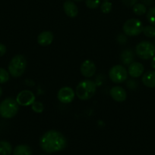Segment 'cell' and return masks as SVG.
<instances>
[{
  "label": "cell",
  "mask_w": 155,
  "mask_h": 155,
  "mask_svg": "<svg viewBox=\"0 0 155 155\" xmlns=\"http://www.w3.org/2000/svg\"><path fill=\"white\" fill-rule=\"evenodd\" d=\"M73 1H75V2H81L83 0H73Z\"/></svg>",
  "instance_id": "obj_32"
},
{
  "label": "cell",
  "mask_w": 155,
  "mask_h": 155,
  "mask_svg": "<svg viewBox=\"0 0 155 155\" xmlns=\"http://www.w3.org/2000/svg\"><path fill=\"white\" fill-rule=\"evenodd\" d=\"M74 95H75V93L74 90L71 88L65 86L59 89L57 93V98L61 103L68 104L74 100Z\"/></svg>",
  "instance_id": "obj_9"
},
{
  "label": "cell",
  "mask_w": 155,
  "mask_h": 155,
  "mask_svg": "<svg viewBox=\"0 0 155 155\" xmlns=\"http://www.w3.org/2000/svg\"><path fill=\"white\" fill-rule=\"evenodd\" d=\"M109 95L114 101L117 102H123L126 100L127 93L126 91L121 86H114L109 91Z\"/></svg>",
  "instance_id": "obj_11"
},
{
  "label": "cell",
  "mask_w": 155,
  "mask_h": 155,
  "mask_svg": "<svg viewBox=\"0 0 155 155\" xmlns=\"http://www.w3.org/2000/svg\"><path fill=\"white\" fill-rule=\"evenodd\" d=\"M122 29L125 35L126 36H136L142 33L144 25L140 20L132 18L125 22Z\"/></svg>",
  "instance_id": "obj_6"
},
{
  "label": "cell",
  "mask_w": 155,
  "mask_h": 155,
  "mask_svg": "<svg viewBox=\"0 0 155 155\" xmlns=\"http://www.w3.org/2000/svg\"><path fill=\"white\" fill-rule=\"evenodd\" d=\"M96 71H97V68H96L95 64L91 60H85L81 65V74L86 78L92 77L95 74Z\"/></svg>",
  "instance_id": "obj_10"
},
{
  "label": "cell",
  "mask_w": 155,
  "mask_h": 155,
  "mask_svg": "<svg viewBox=\"0 0 155 155\" xmlns=\"http://www.w3.org/2000/svg\"><path fill=\"white\" fill-rule=\"evenodd\" d=\"M31 108L35 113L36 114H41L44 110V106L43 103L40 101H35L33 104H31Z\"/></svg>",
  "instance_id": "obj_24"
},
{
  "label": "cell",
  "mask_w": 155,
  "mask_h": 155,
  "mask_svg": "<svg viewBox=\"0 0 155 155\" xmlns=\"http://www.w3.org/2000/svg\"><path fill=\"white\" fill-rule=\"evenodd\" d=\"M12 153V145L7 141H0V155H10Z\"/></svg>",
  "instance_id": "obj_18"
},
{
  "label": "cell",
  "mask_w": 155,
  "mask_h": 155,
  "mask_svg": "<svg viewBox=\"0 0 155 155\" xmlns=\"http://www.w3.org/2000/svg\"><path fill=\"white\" fill-rule=\"evenodd\" d=\"M10 74L4 68H0V84L6 83L9 80Z\"/></svg>",
  "instance_id": "obj_21"
},
{
  "label": "cell",
  "mask_w": 155,
  "mask_h": 155,
  "mask_svg": "<svg viewBox=\"0 0 155 155\" xmlns=\"http://www.w3.org/2000/svg\"><path fill=\"white\" fill-rule=\"evenodd\" d=\"M96 89L97 87L94 81L91 80H84L78 84L75 94L80 100L86 101L94 96Z\"/></svg>",
  "instance_id": "obj_2"
},
{
  "label": "cell",
  "mask_w": 155,
  "mask_h": 155,
  "mask_svg": "<svg viewBox=\"0 0 155 155\" xmlns=\"http://www.w3.org/2000/svg\"><path fill=\"white\" fill-rule=\"evenodd\" d=\"M147 19L151 25L155 27V7H152L147 11Z\"/></svg>",
  "instance_id": "obj_22"
},
{
  "label": "cell",
  "mask_w": 155,
  "mask_h": 155,
  "mask_svg": "<svg viewBox=\"0 0 155 155\" xmlns=\"http://www.w3.org/2000/svg\"><path fill=\"white\" fill-rule=\"evenodd\" d=\"M123 4L128 7H132L135 3H137L138 0H122Z\"/></svg>",
  "instance_id": "obj_26"
},
{
  "label": "cell",
  "mask_w": 155,
  "mask_h": 155,
  "mask_svg": "<svg viewBox=\"0 0 155 155\" xmlns=\"http://www.w3.org/2000/svg\"><path fill=\"white\" fill-rule=\"evenodd\" d=\"M2 88L0 87V97L2 96Z\"/></svg>",
  "instance_id": "obj_31"
},
{
  "label": "cell",
  "mask_w": 155,
  "mask_h": 155,
  "mask_svg": "<svg viewBox=\"0 0 155 155\" xmlns=\"http://www.w3.org/2000/svg\"><path fill=\"white\" fill-rule=\"evenodd\" d=\"M53 33L50 31H43L38 35L37 42L41 46H47L53 42Z\"/></svg>",
  "instance_id": "obj_13"
},
{
  "label": "cell",
  "mask_w": 155,
  "mask_h": 155,
  "mask_svg": "<svg viewBox=\"0 0 155 155\" xmlns=\"http://www.w3.org/2000/svg\"><path fill=\"white\" fill-rule=\"evenodd\" d=\"M151 59L152 60H151V63H150V65H151V68L155 71V55L153 56Z\"/></svg>",
  "instance_id": "obj_30"
},
{
  "label": "cell",
  "mask_w": 155,
  "mask_h": 155,
  "mask_svg": "<svg viewBox=\"0 0 155 155\" xmlns=\"http://www.w3.org/2000/svg\"><path fill=\"white\" fill-rule=\"evenodd\" d=\"M19 107L16 100L7 98L0 103V116L5 119L14 117L18 114Z\"/></svg>",
  "instance_id": "obj_4"
},
{
  "label": "cell",
  "mask_w": 155,
  "mask_h": 155,
  "mask_svg": "<svg viewBox=\"0 0 155 155\" xmlns=\"http://www.w3.org/2000/svg\"><path fill=\"white\" fill-rule=\"evenodd\" d=\"M143 4L146 5H151L153 2V0H141Z\"/></svg>",
  "instance_id": "obj_29"
},
{
  "label": "cell",
  "mask_w": 155,
  "mask_h": 155,
  "mask_svg": "<svg viewBox=\"0 0 155 155\" xmlns=\"http://www.w3.org/2000/svg\"><path fill=\"white\" fill-rule=\"evenodd\" d=\"M63 9L65 15L69 18H75L78 14V8L75 3L72 1L67 0L63 4Z\"/></svg>",
  "instance_id": "obj_14"
},
{
  "label": "cell",
  "mask_w": 155,
  "mask_h": 155,
  "mask_svg": "<svg viewBox=\"0 0 155 155\" xmlns=\"http://www.w3.org/2000/svg\"><path fill=\"white\" fill-rule=\"evenodd\" d=\"M154 45H155V40H154Z\"/></svg>",
  "instance_id": "obj_34"
},
{
  "label": "cell",
  "mask_w": 155,
  "mask_h": 155,
  "mask_svg": "<svg viewBox=\"0 0 155 155\" xmlns=\"http://www.w3.org/2000/svg\"><path fill=\"white\" fill-rule=\"evenodd\" d=\"M122 62L123 64L128 65L129 66L130 64L134 62V54L133 51L130 49H126L122 52L120 55Z\"/></svg>",
  "instance_id": "obj_16"
},
{
  "label": "cell",
  "mask_w": 155,
  "mask_h": 155,
  "mask_svg": "<svg viewBox=\"0 0 155 155\" xmlns=\"http://www.w3.org/2000/svg\"><path fill=\"white\" fill-rule=\"evenodd\" d=\"M132 10L136 15L142 16L147 12V8H146L145 5H144L143 3H135L132 6Z\"/></svg>",
  "instance_id": "obj_19"
},
{
  "label": "cell",
  "mask_w": 155,
  "mask_h": 155,
  "mask_svg": "<svg viewBox=\"0 0 155 155\" xmlns=\"http://www.w3.org/2000/svg\"><path fill=\"white\" fill-rule=\"evenodd\" d=\"M135 52L142 60H149L155 55V45L149 41H141L136 45Z\"/></svg>",
  "instance_id": "obj_5"
},
{
  "label": "cell",
  "mask_w": 155,
  "mask_h": 155,
  "mask_svg": "<svg viewBox=\"0 0 155 155\" xmlns=\"http://www.w3.org/2000/svg\"><path fill=\"white\" fill-rule=\"evenodd\" d=\"M40 145L43 151L52 154L65 149L67 145V141L60 132L51 130L46 132L41 136Z\"/></svg>",
  "instance_id": "obj_1"
},
{
  "label": "cell",
  "mask_w": 155,
  "mask_h": 155,
  "mask_svg": "<svg viewBox=\"0 0 155 155\" xmlns=\"http://www.w3.org/2000/svg\"><path fill=\"white\" fill-rule=\"evenodd\" d=\"M15 100L18 105L27 107V106L31 105L36 101V97L31 91L23 90L18 94Z\"/></svg>",
  "instance_id": "obj_8"
},
{
  "label": "cell",
  "mask_w": 155,
  "mask_h": 155,
  "mask_svg": "<svg viewBox=\"0 0 155 155\" xmlns=\"http://www.w3.org/2000/svg\"><path fill=\"white\" fill-rule=\"evenodd\" d=\"M85 5L88 8H97L100 5V0H85Z\"/></svg>",
  "instance_id": "obj_25"
},
{
  "label": "cell",
  "mask_w": 155,
  "mask_h": 155,
  "mask_svg": "<svg viewBox=\"0 0 155 155\" xmlns=\"http://www.w3.org/2000/svg\"><path fill=\"white\" fill-rule=\"evenodd\" d=\"M103 1H109V0H103Z\"/></svg>",
  "instance_id": "obj_33"
},
{
  "label": "cell",
  "mask_w": 155,
  "mask_h": 155,
  "mask_svg": "<svg viewBox=\"0 0 155 155\" xmlns=\"http://www.w3.org/2000/svg\"><path fill=\"white\" fill-rule=\"evenodd\" d=\"M109 77L112 83H122L127 80L128 71L122 65H115L109 70Z\"/></svg>",
  "instance_id": "obj_7"
},
{
  "label": "cell",
  "mask_w": 155,
  "mask_h": 155,
  "mask_svg": "<svg viewBox=\"0 0 155 155\" xmlns=\"http://www.w3.org/2000/svg\"><path fill=\"white\" fill-rule=\"evenodd\" d=\"M27 68V60L22 54H17L12 58L9 64V73L12 77L18 78L24 74Z\"/></svg>",
  "instance_id": "obj_3"
},
{
  "label": "cell",
  "mask_w": 155,
  "mask_h": 155,
  "mask_svg": "<svg viewBox=\"0 0 155 155\" xmlns=\"http://www.w3.org/2000/svg\"><path fill=\"white\" fill-rule=\"evenodd\" d=\"M143 84L148 88H155V71H149L144 73L141 78Z\"/></svg>",
  "instance_id": "obj_15"
},
{
  "label": "cell",
  "mask_w": 155,
  "mask_h": 155,
  "mask_svg": "<svg viewBox=\"0 0 155 155\" xmlns=\"http://www.w3.org/2000/svg\"><path fill=\"white\" fill-rule=\"evenodd\" d=\"M6 46L3 44L0 43V57H2L6 53Z\"/></svg>",
  "instance_id": "obj_28"
},
{
  "label": "cell",
  "mask_w": 155,
  "mask_h": 155,
  "mask_svg": "<svg viewBox=\"0 0 155 155\" xmlns=\"http://www.w3.org/2000/svg\"><path fill=\"white\" fill-rule=\"evenodd\" d=\"M32 150L30 147L26 145H18L13 150V155H31Z\"/></svg>",
  "instance_id": "obj_17"
},
{
  "label": "cell",
  "mask_w": 155,
  "mask_h": 155,
  "mask_svg": "<svg viewBox=\"0 0 155 155\" xmlns=\"http://www.w3.org/2000/svg\"><path fill=\"white\" fill-rule=\"evenodd\" d=\"M128 74L133 78H138L143 74L144 71V68L143 64L140 62H132L129 65L128 68Z\"/></svg>",
  "instance_id": "obj_12"
},
{
  "label": "cell",
  "mask_w": 155,
  "mask_h": 155,
  "mask_svg": "<svg viewBox=\"0 0 155 155\" xmlns=\"http://www.w3.org/2000/svg\"><path fill=\"white\" fill-rule=\"evenodd\" d=\"M117 40H118L119 42H120V43L122 44V40H123V43H125V42H127V38L125 36L124 34H119V35Z\"/></svg>",
  "instance_id": "obj_27"
},
{
  "label": "cell",
  "mask_w": 155,
  "mask_h": 155,
  "mask_svg": "<svg viewBox=\"0 0 155 155\" xmlns=\"http://www.w3.org/2000/svg\"><path fill=\"white\" fill-rule=\"evenodd\" d=\"M41 155H45V154H41Z\"/></svg>",
  "instance_id": "obj_35"
},
{
  "label": "cell",
  "mask_w": 155,
  "mask_h": 155,
  "mask_svg": "<svg viewBox=\"0 0 155 155\" xmlns=\"http://www.w3.org/2000/svg\"><path fill=\"white\" fill-rule=\"evenodd\" d=\"M143 33L147 37L153 38L155 37V27L153 25H148L144 27Z\"/></svg>",
  "instance_id": "obj_20"
},
{
  "label": "cell",
  "mask_w": 155,
  "mask_h": 155,
  "mask_svg": "<svg viewBox=\"0 0 155 155\" xmlns=\"http://www.w3.org/2000/svg\"><path fill=\"white\" fill-rule=\"evenodd\" d=\"M112 8V4L109 1H104L100 4V9L103 14H108L111 12Z\"/></svg>",
  "instance_id": "obj_23"
}]
</instances>
